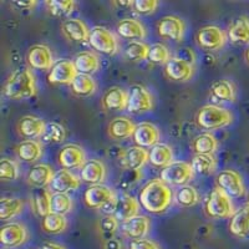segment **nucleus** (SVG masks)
Listing matches in <instances>:
<instances>
[{
  "mask_svg": "<svg viewBox=\"0 0 249 249\" xmlns=\"http://www.w3.org/2000/svg\"><path fill=\"white\" fill-rule=\"evenodd\" d=\"M49 14L56 18L69 17L75 10L76 3L72 0H48L45 1Z\"/></svg>",
  "mask_w": 249,
  "mask_h": 249,
  "instance_id": "obj_41",
  "label": "nucleus"
},
{
  "mask_svg": "<svg viewBox=\"0 0 249 249\" xmlns=\"http://www.w3.org/2000/svg\"><path fill=\"white\" fill-rule=\"evenodd\" d=\"M46 124L43 119L28 115V116L20 119L19 124H18V132L25 140H36L41 139Z\"/></svg>",
  "mask_w": 249,
  "mask_h": 249,
  "instance_id": "obj_22",
  "label": "nucleus"
},
{
  "mask_svg": "<svg viewBox=\"0 0 249 249\" xmlns=\"http://www.w3.org/2000/svg\"><path fill=\"white\" fill-rule=\"evenodd\" d=\"M119 223L120 222L113 215H105L100 222V231H101L102 235L110 237L111 239V235L119 228Z\"/></svg>",
  "mask_w": 249,
  "mask_h": 249,
  "instance_id": "obj_49",
  "label": "nucleus"
},
{
  "mask_svg": "<svg viewBox=\"0 0 249 249\" xmlns=\"http://www.w3.org/2000/svg\"><path fill=\"white\" fill-rule=\"evenodd\" d=\"M148 162L153 167L166 168L173 162V151L166 143L159 142L148 151Z\"/></svg>",
  "mask_w": 249,
  "mask_h": 249,
  "instance_id": "obj_32",
  "label": "nucleus"
},
{
  "mask_svg": "<svg viewBox=\"0 0 249 249\" xmlns=\"http://www.w3.org/2000/svg\"><path fill=\"white\" fill-rule=\"evenodd\" d=\"M133 141L136 146L142 148H152L160 141V131L153 124L141 122L136 124V130L133 133Z\"/></svg>",
  "mask_w": 249,
  "mask_h": 249,
  "instance_id": "obj_20",
  "label": "nucleus"
},
{
  "mask_svg": "<svg viewBox=\"0 0 249 249\" xmlns=\"http://www.w3.org/2000/svg\"><path fill=\"white\" fill-rule=\"evenodd\" d=\"M228 39L235 44L249 45V18L246 15L237 18L228 29Z\"/></svg>",
  "mask_w": 249,
  "mask_h": 249,
  "instance_id": "obj_34",
  "label": "nucleus"
},
{
  "mask_svg": "<svg viewBox=\"0 0 249 249\" xmlns=\"http://www.w3.org/2000/svg\"><path fill=\"white\" fill-rule=\"evenodd\" d=\"M79 74L71 60H57L48 74V81L54 85H71L76 75Z\"/></svg>",
  "mask_w": 249,
  "mask_h": 249,
  "instance_id": "obj_13",
  "label": "nucleus"
},
{
  "mask_svg": "<svg viewBox=\"0 0 249 249\" xmlns=\"http://www.w3.org/2000/svg\"><path fill=\"white\" fill-rule=\"evenodd\" d=\"M204 211H206V214L213 219L231 218L235 212L232 198L218 187L207 196Z\"/></svg>",
  "mask_w": 249,
  "mask_h": 249,
  "instance_id": "obj_5",
  "label": "nucleus"
},
{
  "mask_svg": "<svg viewBox=\"0 0 249 249\" xmlns=\"http://www.w3.org/2000/svg\"><path fill=\"white\" fill-rule=\"evenodd\" d=\"M127 249H161L159 243H156L152 239L142 238V239H133L128 243Z\"/></svg>",
  "mask_w": 249,
  "mask_h": 249,
  "instance_id": "obj_50",
  "label": "nucleus"
},
{
  "mask_svg": "<svg viewBox=\"0 0 249 249\" xmlns=\"http://www.w3.org/2000/svg\"><path fill=\"white\" fill-rule=\"evenodd\" d=\"M105 248L106 249H121V243H119L116 239L111 238V239H108V241L106 242Z\"/></svg>",
  "mask_w": 249,
  "mask_h": 249,
  "instance_id": "obj_54",
  "label": "nucleus"
},
{
  "mask_svg": "<svg viewBox=\"0 0 249 249\" xmlns=\"http://www.w3.org/2000/svg\"><path fill=\"white\" fill-rule=\"evenodd\" d=\"M140 214V204L135 197L126 193L117 195L116 204H115V211H113V217L117 221L124 223L131 218L136 217Z\"/></svg>",
  "mask_w": 249,
  "mask_h": 249,
  "instance_id": "obj_17",
  "label": "nucleus"
},
{
  "mask_svg": "<svg viewBox=\"0 0 249 249\" xmlns=\"http://www.w3.org/2000/svg\"><path fill=\"white\" fill-rule=\"evenodd\" d=\"M4 96L10 100H26L37 93L36 80L28 68L18 69L6 80L3 89Z\"/></svg>",
  "mask_w": 249,
  "mask_h": 249,
  "instance_id": "obj_2",
  "label": "nucleus"
},
{
  "mask_svg": "<svg viewBox=\"0 0 249 249\" xmlns=\"http://www.w3.org/2000/svg\"><path fill=\"white\" fill-rule=\"evenodd\" d=\"M159 6V1L156 0H136L132 3L133 12L140 15H148L153 13Z\"/></svg>",
  "mask_w": 249,
  "mask_h": 249,
  "instance_id": "obj_48",
  "label": "nucleus"
},
{
  "mask_svg": "<svg viewBox=\"0 0 249 249\" xmlns=\"http://www.w3.org/2000/svg\"><path fill=\"white\" fill-rule=\"evenodd\" d=\"M74 202L68 193H53L51 197V213L66 215L72 211Z\"/></svg>",
  "mask_w": 249,
  "mask_h": 249,
  "instance_id": "obj_43",
  "label": "nucleus"
},
{
  "mask_svg": "<svg viewBox=\"0 0 249 249\" xmlns=\"http://www.w3.org/2000/svg\"><path fill=\"white\" fill-rule=\"evenodd\" d=\"M71 91L79 97H89L96 92L97 84L90 75L77 74L71 82Z\"/></svg>",
  "mask_w": 249,
  "mask_h": 249,
  "instance_id": "obj_37",
  "label": "nucleus"
},
{
  "mask_svg": "<svg viewBox=\"0 0 249 249\" xmlns=\"http://www.w3.org/2000/svg\"><path fill=\"white\" fill-rule=\"evenodd\" d=\"M193 71L192 64L178 56L171 57L170 61L164 65V72L168 79L173 81H188L193 76Z\"/></svg>",
  "mask_w": 249,
  "mask_h": 249,
  "instance_id": "obj_21",
  "label": "nucleus"
},
{
  "mask_svg": "<svg viewBox=\"0 0 249 249\" xmlns=\"http://www.w3.org/2000/svg\"><path fill=\"white\" fill-rule=\"evenodd\" d=\"M90 31L88 25L77 18H69L64 20L61 24V33L69 41H72V43H89Z\"/></svg>",
  "mask_w": 249,
  "mask_h": 249,
  "instance_id": "obj_16",
  "label": "nucleus"
},
{
  "mask_svg": "<svg viewBox=\"0 0 249 249\" xmlns=\"http://www.w3.org/2000/svg\"><path fill=\"white\" fill-rule=\"evenodd\" d=\"M195 155H213L218 147V141L211 132L199 133L191 142Z\"/></svg>",
  "mask_w": 249,
  "mask_h": 249,
  "instance_id": "obj_36",
  "label": "nucleus"
},
{
  "mask_svg": "<svg viewBox=\"0 0 249 249\" xmlns=\"http://www.w3.org/2000/svg\"><path fill=\"white\" fill-rule=\"evenodd\" d=\"M247 198H248V203H249V191H248V195H247Z\"/></svg>",
  "mask_w": 249,
  "mask_h": 249,
  "instance_id": "obj_57",
  "label": "nucleus"
},
{
  "mask_svg": "<svg viewBox=\"0 0 249 249\" xmlns=\"http://www.w3.org/2000/svg\"><path fill=\"white\" fill-rule=\"evenodd\" d=\"M29 239L26 227L18 222H10L0 230V243L4 248H18Z\"/></svg>",
  "mask_w": 249,
  "mask_h": 249,
  "instance_id": "obj_11",
  "label": "nucleus"
},
{
  "mask_svg": "<svg viewBox=\"0 0 249 249\" xmlns=\"http://www.w3.org/2000/svg\"><path fill=\"white\" fill-rule=\"evenodd\" d=\"M116 31L121 37L132 41H141L147 36V31L143 24L140 20L131 19V18L120 20L116 26Z\"/></svg>",
  "mask_w": 249,
  "mask_h": 249,
  "instance_id": "obj_24",
  "label": "nucleus"
},
{
  "mask_svg": "<svg viewBox=\"0 0 249 249\" xmlns=\"http://www.w3.org/2000/svg\"><path fill=\"white\" fill-rule=\"evenodd\" d=\"M173 201L175 195L171 187L160 178L148 182L140 193V203L143 210L153 214H160L167 211Z\"/></svg>",
  "mask_w": 249,
  "mask_h": 249,
  "instance_id": "obj_1",
  "label": "nucleus"
},
{
  "mask_svg": "<svg viewBox=\"0 0 249 249\" xmlns=\"http://www.w3.org/2000/svg\"><path fill=\"white\" fill-rule=\"evenodd\" d=\"M195 177L191 163L184 161H173L170 166L161 171L160 179L168 186H186Z\"/></svg>",
  "mask_w": 249,
  "mask_h": 249,
  "instance_id": "obj_6",
  "label": "nucleus"
},
{
  "mask_svg": "<svg viewBox=\"0 0 249 249\" xmlns=\"http://www.w3.org/2000/svg\"><path fill=\"white\" fill-rule=\"evenodd\" d=\"M197 44L206 51H217L226 45L228 35L219 26L207 25L203 26L197 33Z\"/></svg>",
  "mask_w": 249,
  "mask_h": 249,
  "instance_id": "obj_9",
  "label": "nucleus"
},
{
  "mask_svg": "<svg viewBox=\"0 0 249 249\" xmlns=\"http://www.w3.org/2000/svg\"><path fill=\"white\" fill-rule=\"evenodd\" d=\"M89 44L93 50L99 51L104 55H115L119 51V41L117 37L108 29L104 26H95L90 31Z\"/></svg>",
  "mask_w": 249,
  "mask_h": 249,
  "instance_id": "obj_7",
  "label": "nucleus"
},
{
  "mask_svg": "<svg viewBox=\"0 0 249 249\" xmlns=\"http://www.w3.org/2000/svg\"><path fill=\"white\" fill-rule=\"evenodd\" d=\"M57 161L62 167V170H76V168H82V166L86 163V152L84 148L80 147L79 144L69 143L65 144L60 150Z\"/></svg>",
  "mask_w": 249,
  "mask_h": 249,
  "instance_id": "obj_12",
  "label": "nucleus"
},
{
  "mask_svg": "<svg viewBox=\"0 0 249 249\" xmlns=\"http://www.w3.org/2000/svg\"><path fill=\"white\" fill-rule=\"evenodd\" d=\"M147 60L156 65H166L171 60V53L164 44L156 43L150 46Z\"/></svg>",
  "mask_w": 249,
  "mask_h": 249,
  "instance_id": "obj_46",
  "label": "nucleus"
},
{
  "mask_svg": "<svg viewBox=\"0 0 249 249\" xmlns=\"http://www.w3.org/2000/svg\"><path fill=\"white\" fill-rule=\"evenodd\" d=\"M148 162V151L139 146L126 148L120 155V163L122 168L127 171H141Z\"/></svg>",
  "mask_w": 249,
  "mask_h": 249,
  "instance_id": "obj_18",
  "label": "nucleus"
},
{
  "mask_svg": "<svg viewBox=\"0 0 249 249\" xmlns=\"http://www.w3.org/2000/svg\"><path fill=\"white\" fill-rule=\"evenodd\" d=\"M148 53H150V46L142 41H130L124 46V56L133 62L147 60Z\"/></svg>",
  "mask_w": 249,
  "mask_h": 249,
  "instance_id": "obj_44",
  "label": "nucleus"
},
{
  "mask_svg": "<svg viewBox=\"0 0 249 249\" xmlns=\"http://www.w3.org/2000/svg\"><path fill=\"white\" fill-rule=\"evenodd\" d=\"M20 168L17 161L3 159L0 161V178L3 181H15L19 177Z\"/></svg>",
  "mask_w": 249,
  "mask_h": 249,
  "instance_id": "obj_47",
  "label": "nucleus"
},
{
  "mask_svg": "<svg viewBox=\"0 0 249 249\" xmlns=\"http://www.w3.org/2000/svg\"><path fill=\"white\" fill-rule=\"evenodd\" d=\"M136 130V124H133L128 117H115L108 124V136L115 141H124L133 136Z\"/></svg>",
  "mask_w": 249,
  "mask_h": 249,
  "instance_id": "obj_27",
  "label": "nucleus"
},
{
  "mask_svg": "<svg viewBox=\"0 0 249 249\" xmlns=\"http://www.w3.org/2000/svg\"><path fill=\"white\" fill-rule=\"evenodd\" d=\"M54 170L45 163H37L28 173V183L35 188H46L54 178Z\"/></svg>",
  "mask_w": 249,
  "mask_h": 249,
  "instance_id": "obj_29",
  "label": "nucleus"
},
{
  "mask_svg": "<svg viewBox=\"0 0 249 249\" xmlns=\"http://www.w3.org/2000/svg\"><path fill=\"white\" fill-rule=\"evenodd\" d=\"M66 228H68V219L65 215L50 213L41 221V230L48 234H60L65 232Z\"/></svg>",
  "mask_w": 249,
  "mask_h": 249,
  "instance_id": "obj_39",
  "label": "nucleus"
},
{
  "mask_svg": "<svg viewBox=\"0 0 249 249\" xmlns=\"http://www.w3.org/2000/svg\"><path fill=\"white\" fill-rule=\"evenodd\" d=\"M153 107V97L143 85L135 84L128 90L127 111L131 113H143Z\"/></svg>",
  "mask_w": 249,
  "mask_h": 249,
  "instance_id": "obj_10",
  "label": "nucleus"
},
{
  "mask_svg": "<svg viewBox=\"0 0 249 249\" xmlns=\"http://www.w3.org/2000/svg\"><path fill=\"white\" fill-rule=\"evenodd\" d=\"M17 156L21 161L35 162L43 156V143L36 140H24L17 146Z\"/></svg>",
  "mask_w": 249,
  "mask_h": 249,
  "instance_id": "obj_33",
  "label": "nucleus"
},
{
  "mask_svg": "<svg viewBox=\"0 0 249 249\" xmlns=\"http://www.w3.org/2000/svg\"><path fill=\"white\" fill-rule=\"evenodd\" d=\"M151 230V221L150 218L146 215H136V217L131 218L128 221L124 222L121 224V231L124 237L130 238V239H142L146 238Z\"/></svg>",
  "mask_w": 249,
  "mask_h": 249,
  "instance_id": "obj_19",
  "label": "nucleus"
},
{
  "mask_svg": "<svg viewBox=\"0 0 249 249\" xmlns=\"http://www.w3.org/2000/svg\"><path fill=\"white\" fill-rule=\"evenodd\" d=\"M36 4V1L30 0V1H14V3H12V5L17 9H20V10H31Z\"/></svg>",
  "mask_w": 249,
  "mask_h": 249,
  "instance_id": "obj_52",
  "label": "nucleus"
},
{
  "mask_svg": "<svg viewBox=\"0 0 249 249\" xmlns=\"http://www.w3.org/2000/svg\"><path fill=\"white\" fill-rule=\"evenodd\" d=\"M228 230L234 237L249 238V203L235 211L231 217Z\"/></svg>",
  "mask_w": 249,
  "mask_h": 249,
  "instance_id": "obj_28",
  "label": "nucleus"
},
{
  "mask_svg": "<svg viewBox=\"0 0 249 249\" xmlns=\"http://www.w3.org/2000/svg\"><path fill=\"white\" fill-rule=\"evenodd\" d=\"M66 139V130L64 126H61L57 122H49L46 124L45 131H44L41 141L46 143H60L65 141Z\"/></svg>",
  "mask_w": 249,
  "mask_h": 249,
  "instance_id": "obj_45",
  "label": "nucleus"
},
{
  "mask_svg": "<svg viewBox=\"0 0 249 249\" xmlns=\"http://www.w3.org/2000/svg\"><path fill=\"white\" fill-rule=\"evenodd\" d=\"M80 186V177L69 170H60L55 172L54 178L50 183L54 193H69L77 190Z\"/></svg>",
  "mask_w": 249,
  "mask_h": 249,
  "instance_id": "obj_25",
  "label": "nucleus"
},
{
  "mask_svg": "<svg viewBox=\"0 0 249 249\" xmlns=\"http://www.w3.org/2000/svg\"><path fill=\"white\" fill-rule=\"evenodd\" d=\"M40 249H65V247L61 246V244L54 243V242H46V243L40 247Z\"/></svg>",
  "mask_w": 249,
  "mask_h": 249,
  "instance_id": "obj_53",
  "label": "nucleus"
},
{
  "mask_svg": "<svg viewBox=\"0 0 249 249\" xmlns=\"http://www.w3.org/2000/svg\"><path fill=\"white\" fill-rule=\"evenodd\" d=\"M26 60L31 69L34 70H50L54 66V55L50 48L43 44L33 45L28 51Z\"/></svg>",
  "mask_w": 249,
  "mask_h": 249,
  "instance_id": "obj_15",
  "label": "nucleus"
},
{
  "mask_svg": "<svg viewBox=\"0 0 249 249\" xmlns=\"http://www.w3.org/2000/svg\"><path fill=\"white\" fill-rule=\"evenodd\" d=\"M106 175V166L100 160H88L80 171V178L91 186L104 183Z\"/></svg>",
  "mask_w": 249,
  "mask_h": 249,
  "instance_id": "obj_23",
  "label": "nucleus"
},
{
  "mask_svg": "<svg viewBox=\"0 0 249 249\" xmlns=\"http://www.w3.org/2000/svg\"><path fill=\"white\" fill-rule=\"evenodd\" d=\"M175 201L181 207H193L199 202V193L193 186H182L175 195Z\"/></svg>",
  "mask_w": 249,
  "mask_h": 249,
  "instance_id": "obj_42",
  "label": "nucleus"
},
{
  "mask_svg": "<svg viewBox=\"0 0 249 249\" xmlns=\"http://www.w3.org/2000/svg\"><path fill=\"white\" fill-rule=\"evenodd\" d=\"M132 3L133 1H115L113 5L119 6L120 9L121 8H132Z\"/></svg>",
  "mask_w": 249,
  "mask_h": 249,
  "instance_id": "obj_55",
  "label": "nucleus"
},
{
  "mask_svg": "<svg viewBox=\"0 0 249 249\" xmlns=\"http://www.w3.org/2000/svg\"><path fill=\"white\" fill-rule=\"evenodd\" d=\"M157 33L163 39L181 41L186 33V24L181 18L167 15L162 18L157 24Z\"/></svg>",
  "mask_w": 249,
  "mask_h": 249,
  "instance_id": "obj_14",
  "label": "nucleus"
},
{
  "mask_svg": "<svg viewBox=\"0 0 249 249\" xmlns=\"http://www.w3.org/2000/svg\"><path fill=\"white\" fill-rule=\"evenodd\" d=\"M51 197L53 193L46 188H35L31 192L30 202L33 212L39 217H46L51 213Z\"/></svg>",
  "mask_w": 249,
  "mask_h": 249,
  "instance_id": "obj_30",
  "label": "nucleus"
},
{
  "mask_svg": "<svg viewBox=\"0 0 249 249\" xmlns=\"http://www.w3.org/2000/svg\"><path fill=\"white\" fill-rule=\"evenodd\" d=\"M196 122L203 130L214 131L230 126L233 122V115L230 110L221 106L206 105L197 112Z\"/></svg>",
  "mask_w": 249,
  "mask_h": 249,
  "instance_id": "obj_4",
  "label": "nucleus"
},
{
  "mask_svg": "<svg viewBox=\"0 0 249 249\" xmlns=\"http://www.w3.org/2000/svg\"><path fill=\"white\" fill-rule=\"evenodd\" d=\"M210 95L214 101L233 102L237 97V91L230 80H218L211 86Z\"/></svg>",
  "mask_w": 249,
  "mask_h": 249,
  "instance_id": "obj_35",
  "label": "nucleus"
},
{
  "mask_svg": "<svg viewBox=\"0 0 249 249\" xmlns=\"http://www.w3.org/2000/svg\"><path fill=\"white\" fill-rule=\"evenodd\" d=\"M195 173L202 176H208L217 168V161L213 155H195L191 161Z\"/></svg>",
  "mask_w": 249,
  "mask_h": 249,
  "instance_id": "obj_40",
  "label": "nucleus"
},
{
  "mask_svg": "<svg viewBox=\"0 0 249 249\" xmlns=\"http://www.w3.org/2000/svg\"><path fill=\"white\" fill-rule=\"evenodd\" d=\"M215 183L219 190L223 191L231 198H241L246 193L243 178L233 170H223L215 177Z\"/></svg>",
  "mask_w": 249,
  "mask_h": 249,
  "instance_id": "obj_8",
  "label": "nucleus"
},
{
  "mask_svg": "<svg viewBox=\"0 0 249 249\" xmlns=\"http://www.w3.org/2000/svg\"><path fill=\"white\" fill-rule=\"evenodd\" d=\"M244 57H246V61L249 64V45H248V48L246 49V53H244Z\"/></svg>",
  "mask_w": 249,
  "mask_h": 249,
  "instance_id": "obj_56",
  "label": "nucleus"
},
{
  "mask_svg": "<svg viewBox=\"0 0 249 249\" xmlns=\"http://www.w3.org/2000/svg\"><path fill=\"white\" fill-rule=\"evenodd\" d=\"M140 177H141V171L124 170V172L122 173L119 184L122 188H128V187L132 186L133 183H136V182L139 181Z\"/></svg>",
  "mask_w": 249,
  "mask_h": 249,
  "instance_id": "obj_51",
  "label": "nucleus"
},
{
  "mask_svg": "<svg viewBox=\"0 0 249 249\" xmlns=\"http://www.w3.org/2000/svg\"><path fill=\"white\" fill-rule=\"evenodd\" d=\"M24 210V202L21 198L9 197L1 198L0 201V218L3 221H10L13 218L18 217Z\"/></svg>",
  "mask_w": 249,
  "mask_h": 249,
  "instance_id": "obj_38",
  "label": "nucleus"
},
{
  "mask_svg": "<svg viewBox=\"0 0 249 249\" xmlns=\"http://www.w3.org/2000/svg\"><path fill=\"white\" fill-rule=\"evenodd\" d=\"M102 107L107 111H124L127 110L128 92L124 89L113 86L110 88L101 99Z\"/></svg>",
  "mask_w": 249,
  "mask_h": 249,
  "instance_id": "obj_26",
  "label": "nucleus"
},
{
  "mask_svg": "<svg viewBox=\"0 0 249 249\" xmlns=\"http://www.w3.org/2000/svg\"><path fill=\"white\" fill-rule=\"evenodd\" d=\"M116 199L117 193L105 184L90 186L84 195V202L89 208L104 211L106 215L113 214Z\"/></svg>",
  "mask_w": 249,
  "mask_h": 249,
  "instance_id": "obj_3",
  "label": "nucleus"
},
{
  "mask_svg": "<svg viewBox=\"0 0 249 249\" xmlns=\"http://www.w3.org/2000/svg\"><path fill=\"white\" fill-rule=\"evenodd\" d=\"M74 65L79 74L90 75L96 72L100 69V57L99 55L92 51H81L75 55Z\"/></svg>",
  "mask_w": 249,
  "mask_h": 249,
  "instance_id": "obj_31",
  "label": "nucleus"
}]
</instances>
